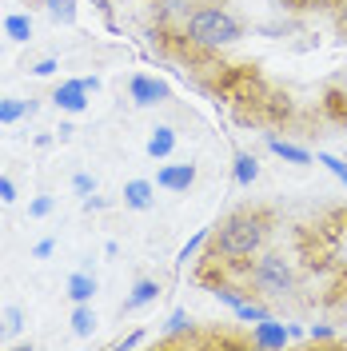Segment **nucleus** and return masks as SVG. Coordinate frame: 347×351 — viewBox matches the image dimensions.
Returning a JSON list of instances; mask_svg holds the SVG:
<instances>
[{"label": "nucleus", "mask_w": 347, "mask_h": 351, "mask_svg": "<svg viewBox=\"0 0 347 351\" xmlns=\"http://www.w3.org/2000/svg\"><path fill=\"white\" fill-rule=\"evenodd\" d=\"M263 236H267V216L263 212H236L232 219H224L212 240V256L219 263L248 260L252 252H260Z\"/></svg>", "instance_id": "nucleus-1"}, {"label": "nucleus", "mask_w": 347, "mask_h": 351, "mask_svg": "<svg viewBox=\"0 0 347 351\" xmlns=\"http://www.w3.org/2000/svg\"><path fill=\"white\" fill-rule=\"evenodd\" d=\"M188 44L195 48H224V44H236L239 40V21L224 8H200L188 16Z\"/></svg>", "instance_id": "nucleus-2"}, {"label": "nucleus", "mask_w": 347, "mask_h": 351, "mask_svg": "<svg viewBox=\"0 0 347 351\" xmlns=\"http://www.w3.org/2000/svg\"><path fill=\"white\" fill-rule=\"evenodd\" d=\"M252 284L260 287L263 295L280 300V295H287V291L296 287V276H291V267H287V260H283L280 252H267V256H260L256 267H252Z\"/></svg>", "instance_id": "nucleus-3"}, {"label": "nucleus", "mask_w": 347, "mask_h": 351, "mask_svg": "<svg viewBox=\"0 0 347 351\" xmlns=\"http://www.w3.org/2000/svg\"><path fill=\"white\" fill-rule=\"evenodd\" d=\"M128 92H132V100L136 104H144V108H152V104H160V100H168V84L164 80H156V76H132V84H128Z\"/></svg>", "instance_id": "nucleus-4"}, {"label": "nucleus", "mask_w": 347, "mask_h": 351, "mask_svg": "<svg viewBox=\"0 0 347 351\" xmlns=\"http://www.w3.org/2000/svg\"><path fill=\"white\" fill-rule=\"evenodd\" d=\"M156 184H160L164 192H188L195 184V164H164V168L156 172Z\"/></svg>", "instance_id": "nucleus-5"}, {"label": "nucleus", "mask_w": 347, "mask_h": 351, "mask_svg": "<svg viewBox=\"0 0 347 351\" xmlns=\"http://www.w3.org/2000/svg\"><path fill=\"white\" fill-rule=\"evenodd\" d=\"M52 104H56L60 112L80 116V112L88 108V88H84V80H68V84H60L56 92H52Z\"/></svg>", "instance_id": "nucleus-6"}, {"label": "nucleus", "mask_w": 347, "mask_h": 351, "mask_svg": "<svg viewBox=\"0 0 347 351\" xmlns=\"http://www.w3.org/2000/svg\"><path fill=\"white\" fill-rule=\"evenodd\" d=\"M287 339H291V335H287V328H283V324H276L272 315H267V319H260V324H256V331H252V343H256V348H263V351L283 348Z\"/></svg>", "instance_id": "nucleus-7"}, {"label": "nucleus", "mask_w": 347, "mask_h": 351, "mask_svg": "<svg viewBox=\"0 0 347 351\" xmlns=\"http://www.w3.org/2000/svg\"><path fill=\"white\" fill-rule=\"evenodd\" d=\"M124 204H128L132 212H148L156 204V188L148 180H128L124 184Z\"/></svg>", "instance_id": "nucleus-8"}, {"label": "nucleus", "mask_w": 347, "mask_h": 351, "mask_svg": "<svg viewBox=\"0 0 347 351\" xmlns=\"http://www.w3.org/2000/svg\"><path fill=\"white\" fill-rule=\"evenodd\" d=\"M92 295H96V280L88 271H72L68 276V300L72 304H92Z\"/></svg>", "instance_id": "nucleus-9"}, {"label": "nucleus", "mask_w": 347, "mask_h": 351, "mask_svg": "<svg viewBox=\"0 0 347 351\" xmlns=\"http://www.w3.org/2000/svg\"><path fill=\"white\" fill-rule=\"evenodd\" d=\"M172 152H176V132L168 128V124H160V128L148 136V156H152V160H168Z\"/></svg>", "instance_id": "nucleus-10"}, {"label": "nucleus", "mask_w": 347, "mask_h": 351, "mask_svg": "<svg viewBox=\"0 0 347 351\" xmlns=\"http://www.w3.org/2000/svg\"><path fill=\"white\" fill-rule=\"evenodd\" d=\"M267 148L280 156V160H287V164H311V152H307V148L287 144V140H280V136H267Z\"/></svg>", "instance_id": "nucleus-11"}, {"label": "nucleus", "mask_w": 347, "mask_h": 351, "mask_svg": "<svg viewBox=\"0 0 347 351\" xmlns=\"http://www.w3.org/2000/svg\"><path fill=\"white\" fill-rule=\"evenodd\" d=\"M232 172H236V184H239V188H252V184H256V176H260V160H256L252 152H239Z\"/></svg>", "instance_id": "nucleus-12"}, {"label": "nucleus", "mask_w": 347, "mask_h": 351, "mask_svg": "<svg viewBox=\"0 0 347 351\" xmlns=\"http://www.w3.org/2000/svg\"><path fill=\"white\" fill-rule=\"evenodd\" d=\"M4 36L16 40V44L32 40V16H28V12H12V16L4 21Z\"/></svg>", "instance_id": "nucleus-13"}, {"label": "nucleus", "mask_w": 347, "mask_h": 351, "mask_svg": "<svg viewBox=\"0 0 347 351\" xmlns=\"http://www.w3.org/2000/svg\"><path fill=\"white\" fill-rule=\"evenodd\" d=\"M156 295H160V284L156 280H136V287H132V295H128V311H136V307H144V304H156Z\"/></svg>", "instance_id": "nucleus-14"}, {"label": "nucleus", "mask_w": 347, "mask_h": 351, "mask_svg": "<svg viewBox=\"0 0 347 351\" xmlns=\"http://www.w3.org/2000/svg\"><path fill=\"white\" fill-rule=\"evenodd\" d=\"M28 112H36V100H0V124H16Z\"/></svg>", "instance_id": "nucleus-15"}, {"label": "nucleus", "mask_w": 347, "mask_h": 351, "mask_svg": "<svg viewBox=\"0 0 347 351\" xmlns=\"http://www.w3.org/2000/svg\"><path fill=\"white\" fill-rule=\"evenodd\" d=\"M72 331L76 335H92L96 331V311L88 304H76V311H72Z\"/></svg>", "instance_id": "nucleus-16"}, {"label": "nucleus", "mask_w": 347, "mask_h": 351, "mask_svg": "<svg viewBox=\"0 0 347 351\" xmlns=\"http://www.w3.org/2000/svg\"><path fill=\"white\" fill-rule=\"evenodd\" d=\"M44 4H48V12H52L60 24L76 21V0H44Z\"/></svg>", "instance_id": "nucleus-17"}, {"label": "nucleus", "mask_w": 347, "mask_h": 351, "mask_svg": "<svg viewBox=\"0 0 347 351\" xmlns=\"http://www.w3.org/2000/svg\"><path fill=\"white\" fill-rule=\"evenodd\" d=\"M188 328H192V319H188V311H184V307H176L172 315H168V324H164V335L172 339V335H180V331H188Z\"/></svg>", "instance_id": "nucleus-18"}, {"label": "nucleus", "mask_w": 347, "mask_h": 351, "mask_svg": "<svg viewBox=\"0 0 347 351\" xmlns=\"http://www.w3.org/2000/svg\"><path fill=\"white\" fill-rule=\"evenodd\" d=\"M216 300H219V304H228V307H232V311H236V307H243V304H248V300L239 295V287H228V284H216Z\"/></svg>", "instance_id": "nucleus-19"}, {"label": "nucleus", "mask_w": 347, "mask_h": 351, "mask_svg": "<svg viewBox=\"0 0 347 351\" xmlns=\"http://www.w3.org/2000/svg\"><path fill=\"white\" fill-rule=\"evenodd\" d=\"M204 243H208V232H195L192 240H188V243H184V247H180V256H176V260H180V263L195 260V252H200V247H204Z\"/></svg>", "instance_id": "nucleus-20"}, {"label": "nucleus", "mask_w": 347, "mask_h": 351, "mask_svg": "<svg viewBox=\"0 0 347 351\" xmlns=\"http://www.w3.org/2000/svg\"><path fill=\"white\" fill-rule=\"evenodd\" d=\"M236 315H239V319H248V324H260V319H267V307H263V304H252V300H248L243 307H236Z\"/></svg>", "instance_id": "nucleus-21"}, {"label": "nucleus", "mask_w": 347, "mask_h": 351, "mask_svg": "<svg viewBox=\"0 0 347 351\" xmlns=\"http://www.w3.org/2000/svg\"><path fill=\"white\" fill-rule=\"evenodd\" d=\"M4 324H8V331H12V335H16V331H24V311L12 304L8 311H4Z\"/></svg>", "instance_id": "nucleus-22"}, {"label": "nucleus", "mask_w": 347, "mask_h": 351, "mask_svg": "<svg viewBox=\"0 0 347 351\" xmlns=\"http://www.w3.org/2000/svg\"><path fill=\"white\" fill-rule=\"evenodd\" d=\"M320 164H324L327 172H335V176L347 184V164H344V160H335V156H320Z\"/></svg>", "instance_id": "nucleus-23"}, {"label": "nucleus", "mask_w": 347, "mask_h": 351, "mask_svg": "<svg viewBox=\"0 0 347 351\" xmlns=\"http://www.w3.org/2000/svg\"><path fill=\"white\" fill-rule=\"evenodd\" d=\"M28 212H32L36 219H44L48 212H52V196H36V199H32V208H28Z\"/></svg>", "instance_id": "nucleus-24"}, {"label": "nucleus", "mask_w": 347, "mask_h": 351, "mask_svg": "<svg viewBox=\"0 0 347 351\" xmlns=\"http://www.w3.org/2000/svg\"><path fill=\"white\" fill-rule=\"evenodd\" d=\"M72 188H76L80 196H88V192H92L96 184H92V176H88V172H76V176H72Z\"/></svg>", "instance_id": "nucleus-25"}, {"label": "nucleus", "mask_w": 347, "mask_h": 351, "mask_svg": "<svg viewBox=\"0 0 347 351\" xmlns=\"http://www.w3.org/2000/svg\"><path fill=\"white\" fill-rule=\"evenodd\" d=\"M12 199H16V184L8 176H0V204H12Z\"/></svg>", "instance_id": "nucleus-26"}, {"label": "nucleus", "mask_w": 347, "mask_h": 351, "mask_svg": "<svg viewBox=\"0 0 347 351\" xmlns=\"http://www.w3.org/2000/svg\"><path fill=\"white\" fill-rule=\"evenodd\" d=\"M56 68H60V60H56V56H44L40 64H32V72H36V76H52Z\"/></svg>", "instance_id": "nucleus-27"}, {"label": "nucleus", "mask_w": 347, "mask_h": 351, "mask_svg": "<svg viewBox=\"0 0 347 351\" xmlns=\"http://www.w3.org/2000/svg\"><path fill=\"white\" fill-rule=\"evenodd\" d=\"M307 339H320V343H327V339H335V331L327 328V324H315V328L307 331Z\"/></svg>", "instance_id": "nucleus-28"}, {"label": "nucleus", "mask_w": 347, "mask_h": 351, "mask_svg": "<svg viewBox=\"0 0 347 351\" xmlns=\"http://www.w3.org/2000/svg\"><path fill=\"white\" fill-rule=\"evenodd\" d=\"M52 252H56V240H40L36 247H32V256H36V260H48Z\"/></svg>", "instance_id": "nucleus-29"}, {"label": "nucleus", "mask_w": 347, "mask_h": 351, "mask_svg": "<svg viewBox=\"0 0 347 351\" xmlns=\"http://www.w3.org/2000/svg\"><path fill=\"white\" fill-rule=\"evenodd\" d=\"M144 343V331H132V335H124V339H116V348L124 351V348H140Z\"/></svg>", "instance_id": "nucleus-30"}, {"label": "nucleus", "mask_w": 347, "mask_h": 351, "mask_svg": "<svg viewBox=\"0 0 347 351\" xmlns=\"http://www.w3.org/2000/svg\"><path fill=\"white\" fill-rule=\"evenodd\" d=\"M92 4H96V8H100V12H108V0H92Z\"/></svg>", "instance_id": "nucleus-31"}, {"label": "nucleus", "mask_w": 347, "mask_h": 351, "mask_svg": "<svg viewBox=\"0 0 347 351\" xmlns=\"http://www.w3.org/2000/svg\"><path fill=\"white\" fill-rule=\"evenodd\" d=\"M339 28H344V32H347V8H344V12H339Z\"/></svg>", "instance_id": "nucleus-32"}, {"label": "nucleus", "mask_w": 347, "mask_h": 351, "mask_svg": "<svg viewBox=\"0 0 347 351\" xmlns=\"http://www.w3.org/2000/svg\"><path fill=\"white\" fill-rule=\"evenodd\" d=\"M339 223H347V212H344V216H339Z\"/></svg>", "instance_id": "nucleus-33"}]
</instances>
